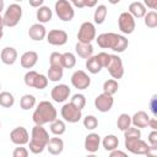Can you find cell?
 I'll return each mask as SVG.
<instances>
[{
	"mask_svg": "<svg viewBox=\"0 0 157 157\" xmlns=\"http://www.w3.org/2000/svg\"><path fill=\"white\" fill-rule=\"evenodd\" d=\"M94 39L98 47L103 49H112L113 52H117V53L125 52V49L129 45V40L126 39V37L118 33H113V32L102 33Z\"/></svg>",
	"mask_w": 157,
	"mask_h": 157,
	"instance_id": "1",
	"label": "cell"
},
{
	"mask_svg": "<svg viewBox=\"0 0 157 157\" xmlns=\"http://www.w3.org/2000/svg\"><path fill=\"white\" fill-rule=\"evenodd\" d=\"M49 134L48 131L43 128V125H38L36 124L32 128V132H31V140L29 142V151L33 155H39L44 151V148L47 147V144L49 141Z\"/></svg>",
	"mask_w": 157,
	"mask_h": 157,
	"instance_id": "2",
	"label": "cell"
},
{
	"mask_svg": "<svg viewBox=\"0 0 157 157\" xmlns=\"http://www.w3.org/2000/svg\"><path fill=\"white\" fill-rule=\"evenodd\" d=\"M56 117H58V112L55 107L49 101H42L39 102L36 110L33 112L32 119L34 124L44 125V124L52 123L54 119H56Z\"/></svg>",
	"mask_w": 157,
	"mask_h": 157,
	"instance_id": "3",
	"label": "cell"
},
{
	"mask_svg": "<svg viewBox=\"0 0 157 157\" xmlns=\"http://www.w3.org/2000/svg\"><path fill=\"white\" fill-rule=\"evenodd\" d=\"M22 18V7L18 4H11L4 12L2 21L5 27H15Z\"/></svg>",
	"mask_w": 157,
	"mask_h": 157,
	"instance_id": "4",
	"label": "cell"
},
{
	"mask_svg": "<svg viewBox=\"0 0 157 157\" xmlns=\"http://www.w3.org/2000/svg\"><path fill=\"white\" fill-rule=\"evenodd\" d=\"M54 10L58 17L64 22H70L75 16V10L69 0H58L54 5Z\"/></svg>",
	"mask_w": 157,
	"mask_h": 157,
	"instance_id": "5",
	"label": "cell"
},
{
	"mask_svg": "<svg viewBox=\"0 0 157 157\" xmlns=\"http://www.w3.org/2000/svg\"><path fill=\"white\" fill-rule=\"evenodd\" d=\"M148 146L141 137H125V148L134 155H146Z\"/></svg>",
	"mask_w": 157,
	"mask_h": 157,
	"instance_id": "6",
	"label": "cell"
},
{
	"mask_svg": "<svg viewBox=\"0 0 157 157\" xmlns=\"http://www.w3.org/2000/svg\"><path fill=\"white\" fill-rule=\"evenodd\" d=\"M60 114H61V118L67 121V123H77L80 121V119L82 118V113H81V109L75 107L71 102L69 103H65L60 110Z\"/></svg>",
	"mask_w": 157,
	"mask_h": 157,
	"instance_id": "7",
	"label": "cell"
},
{
	"mask_svg": "<svg viewBox=\"0 0 157 157\" xmlns=\"http://www.w3.org/2000/svg\"><path fill=\"white\" fill-rule=\"evenodd\" d=\"M96 38V27L92 22H83L77 32V39L81 43H91Z\"/></svg>",
	"mask_w": 157,
	"mask_h": 157,
	"instance_id": "8",
	"label": "cell"
},
{
	"mask_svg": "<svg viewBox=\"0 0 157 157\" xmlns=\"http://www.w3.org/2000/svg\"><path fill=\"white\" fill-rule=\"evenodd\" d=\"M105 69L108 70L110 76L115 80L121 78L124 75V65H123V61H121L119 55L110 54V60H109V64L107 65Z\"/></svg>",
	"mask_w": 157,
	"mask_h": 157,
	"instance_id": "9",
	"label": "cell"
},
{
	"mask_svg": "<svg viewBox=\"0 0 157 157\" xmlns=\"http://www.w3.org/2000/svg\"><path fill=\"white\" fill-rule=\"evenodd\" d=\"M118 26H119V29L124 33V34H131L135 29V18L128 12H121L119 15V18H118Z\"/></svg>",
	"mask_w": 157,
	"mask_h": 157,
	"instance_id": "10",
	"label": "cell"
},
{
	"mask_svg": "<svg viewBox=\"0 0 157 157\" xmlns=\"http://www.w3.org/2000/svg\"><path fill=\"white\" fill-rule=\"evenodd\" d=\"M71 85L77 90H86L91 85V77L83 70H76L71 75Z\"/></svg>",
	"mask_w": 157,
	"mask_h": 157,
	"instance_id": "11",
	"label": "cell"
},
{
	"mask_svg": "<svg viewBox=\"0 0 157 157\" xmlns=\"http://www.w3.org/2000/svg\"><path fill=\"white\" fill-rule=\"evenodd\" d=\"M114 104V98L113 96L108 94V93H101L96 97L94 99V107L98 112H102V113H107L112 109Z\"/></svg>",
	"mask_w": 157,
	"mask_h": 157,
	"instance_id": "12",
	"label": "cell"
},
{
	"mask_svg": "<svg viewBox=\"0 0 157 157\" xmlns=\"http://www.w3.org/2000/svg\"><path fill=\"white\" fill-rule=\"evenodd\" d=\"M70 93H71V91H70V88H69L67 85L59 83V85H56V86H54V87L52 88L50 96H52V98H53L54 102H56V103H63V102H65V101L69 98Z\"/></svg>",
	"mask_w": 157,
	"mask_h": 157,
	"instance_id": "13",
	"label": "cell"
},
{
	"mask_svg": "<svg viewBox=\"0 0 157 157\" xmlns=\"http://www.w3.org/2000/svg\"><path fill=\"white\" fill-rule=\"evenodd\" d=\"M45 37H47L48 43L55 47L64 45L67 42V33L63 29H52L49 31V33H47Z\"/></svg>",
	"mask_w": 157,
	"mask_h": 157,
	"instance_id": "14",
	"label": "cell"
},
{
	"mask_svg": "<svg viewBox=\"0 0 157 157\" xmlns=\"http://www.w3.org/2000/svg\"><path fill=\"white\" fill-rule=\"evenodd\" d=\"M10 140H11L12 144L18 145V146L26 145V144H28V141H29L28 131H27L26 128H23V126H17V128H15V129L10 132Z\"/></svg>",
	"mask_w": 157,
	"mask_h": 157,
	"instance_id": "15",
	"label": "cell"
},
{
	"mask_svg": "<svg viewBox=\"0 0 157 157\" xmlns=\"http://www.w3.org/2000/svg\"><path fill=\"white\" fill-rule=\"evenodd\" d=\"M101 146V136L96 132H91L85 137V150L90 153H94L98 151Z\"/></svg>",
	"mask_w": 157,
	"mask_h": 157,
	"instance_id": "16",
	"label": "cell"
},
{
	"mask_svg": "<svg viewBox=\"0 0 157 157\" xmlns=\"http://www.w3.org/2000/svg\"><path fill=\"white\" fill-rule=\"evenodd\" d=\"M28 36L32 40H36V42H40L45 38L47 36V29L45 27L43 26V23H34L29 27L28 29Z\"/></svg>",
	"mask_w": 157,
	"mask_h": 157,
	"instance_id": "17",
	"label": "cell"
},
{
	"mask_svg": "<svg viewBox=\"0 0 157 157\" xmlns=\"http://www.w3.org/2000/svg\"><path fill=\"white\" fill-rule=\"evenodd\" d=\"M20 61H21V66L22 67H25V69H32L37 64V61H38V54L34 50L25 52L21 55Z\"/></svg>",
	"mask_w": 157,
	"mask_h": 157,
	"instance_id": "18",
	"label": "cell"
},
{
	"mask_svg": "<svg viewBox=\"0 0 157 157\" xmlns=\"http://www.w3.org/2000/svg\"><path fill=\"white\" fill-rule=\"evenodd\" d=\"M0 58L5 65H13L17 60V50L13 47H5L1 50Z\"/></svg>",
	"mask_w": 157,
	"mask_h": 157,
	"instance_id": "19",
	"label": "cell"
},
{
	"mask_svg": "<svg viewBox=\"0 0 157 157\" xmlns=\"http://www.w3.org/2000/svg\"><path fill=\"white\" fill-rule=\"evenodd\" d=\"M148 120H150V115L144 110H139L131 117V124L139 129L140 128H147Z\"/></svg>",
	"mask_w": 157,
	"mask_h": 157,
	"instance_id": "20",
	"label": "cell"
},
{
	"mask_svg": "<svg viewBox=\"0 0 157 157\" xmlns=\"http://www.w3.org/2000/svg\"><path fill=\"white\" fill-rule=\"evenodd\" d=\"M45 148L50 155H60L64 150V141L60 137H50Z\"/></svg>",
	"mask_w": 157,
	"mask_h": 157,
	"instance_id": "21",
	"label": "cell"
},
{
	"mask_svg": "<svg viewBox=\"0 0 157 157\" xmlns=\"http://www.w3.org/2000/svg\"><path fill=\"white\" fill-rule=\"evenodd\" d=\"M134 18H141L145 16V13L147 12L146 6L140 2V1H134L129 5V11H128Z\"/></svg>",
	"mask_w": 157,
	"mask_h": 157,
	"instance_id": "22",
	"label": "cell"
},
{
	"mask_svg": "<svg viewBox=\"0 0 157 157\" xmlns=\"http://www.w3.org/2000/svg\"><path fill=\"white\" fill-rule=\"evenodd\" d=\"M75 50H76V54L83 59H87L90 56L93 55V47L91 43H81V42H77L76 45H75Z\"/></svg>",
	"mask_w": 157,
	"mask_h": 157,
	"instance_id": "23",
	"label": "cell"
},
{
	"mask_svg": "<svg viewBox=\"0 0 157 157\" xmlns=\"http://www.w3.org/2000/svg\"><path fill=\"white\" fill-rule=\"evenodd\" d=\"M52 16H53V12L50 10L49 6H39L37 12H36V17L38 20L39 23H47L52 20Z\"/></svg>",
	"mask_w": 157,
	"mask_h": 157,
	"instance_id": "24",
	"label": "cell"
},
{
	"mask_svg": "<svg viewBox=\"0 0 157 157\" xmlns=\"http://www.w3.org/2000/svg\"><path fill=\"white\" fill-rule=\"evenodd\" d=\"M86 69L91 74H98L103 67H102L99 60L97 59V56L96 55H92V56H90V58L86 59Z\"/></svg>",
	"mask_w": 157,
	"mask_h": 157,
	"instance_id": "25",
	"label": "cell"
},
{
	"mask_svg": "<svg viewBox=\"0 0 157 157\" xmlns=\"http://www.w3.org/2000/svg\"><path fill=\"white\" fill-rule=\"evenodd\" d=\"M102 145H103V147H104L105 151H112L114 148H118V146H119V139L115 135L109 134V135H107V136L103 137Z\"/></svg>",
	"mask_w": 157,
	"mask_h": 157,
	"instance_id": "26",
	"label": "cell"
},
{
	"mask_svg": "<svg viewBox=\"0 0 157 157\" xmlns=\"http://www.w3.org/2000/svg\"><path fill=\"white\" fill-rule=\"evenodd\" d=\"M64 75V67L61 66H49L48 69V80L53 82H58L63 78Z\"/></svg>",
	"mask_w": 157,
	"mask_h": 157,
	"instance_id": "27",
	"label": "cell"
},
{
	"mask_svg": "<svg viewBox=\"0 0 157 157\" xmlns=\"http://www.w3.org/2000/svg\"><path fill=\"white\" fill-rule=\"evenodd\" d=\"M107 13H108V10H107V6L105 5H98L97 9L94 10V15H93V20H94V23L97 25H102L107 17Z\"/></svg>",
	"mask_w": 157,
	"mask_h": 157,
	"instance_id": "28",
	"label": "cell"
},
{
	"mask_svg": "<svg viewBox=\"0 0 157 157\" xmlns=\"http://www.w3.org/2000/svg\"><path fill=\"white\" fill-rule=\"evenodd\" d=\"M65 130H66V125H65L64 120L56 118V119H54V120L50 123V131H52L54 135L60 136V135H63V134L65 132Z\"/></svg>",
	"mask_w": 157,
	"mask_h": 157,
	"instance_id": "29",
	"label": "cell"
},
{
	"mask_svg": "<svg viewBox=\"0 0 157 157\" xmlns=\"http://www.w3.org/2000/svg\"><path fill=\"white\" fill-rule=\"evenodd\" d=\"M36 105V97L33 94H25L20 99V107L23 110H29Z\"/></svg>",
	"mask_w": 157,
	"mask_h": 157,
	"instance_id": "30",
	"label": "cell"
},
{
	"mask_svg": "<svg viewBox=\"0 0 157 157\" xmlns=\"http://www.w3.org/2000/svg\"><path fill=\"white\" fill-rule=\"evenodd\" d=\"M118 88H119V85L115 78H109V80L104 81V83H103V92L108 93L110 96L115 94L118 92Z\"/></svg>",
	"mask_w": 157,
	"mask_h": 157,
	"instance_id": "31",
	"label": "cell"
},
{
	"mask_svg": "<svg viewBox=\"0 0 157 157\" xmlns=\"http://www.w3.org/2000/svg\"><path fill=\"white\" fill-rule=\"evenodd\" d=\"M15 104V97L12 93L7 92V91H4V92H0V105L4 107V108H10Z\"/></svg>",
	"mask_w": 157,
	"mask_h": 157,
	"instance_id": "32",
	"label": "cell"
},
{
	"mask_svg": "<svg viewBox=\"0 0 157 157\" xmlns=\"http://www.w3.org/2000/svg\"><path fill=\"white\" fill-rule=\"evenodd\" d=\"M61 63H63L64 69H72L76 65V58L72 53L66 52V53L61 54Z\"/></svg>",
	"mask_w": 157,
	"mask_h": 157,
	"instance_id": "33",
	"label": "cell"
},
{
	"mask_svg": "<svg viewBox=\"0 0 157 157\" xmlns=\"http://www.w3.org/2000/svg\"><path fill=\"white\" fill-rule=\"evenodd\" d=\"M117 126L119 130L124 131L126 130L129 126H131V117L126 113H121L119 117H118V120H117Z\"/></svg>",
	"mask_w": 157,
	"mask_h": 157,
	"instance_id": "34",
	"label": "cell"
},
{
	"mask_svg": "<svg viewBox=\"0 0 157 157\" xmlns=\"http://www.w3.org/2000/svg\"><path fill=\"white\" fill-rule=\"evenodd\" d=\"M144 18H145V25L148 28L157 27V13H156V11H148V12H146L145 16H144Z\"/></svg>",
	"mask_w": 157,
	"mask_h": 157,
	"instance_id": "35",
	"label": "cell"
},
{
	"mask_svg": "<svg viewBox=\"0 0 157 157\" xmlns=\"http://www.w3.org/2000/svg\"><path fill=\"white\" fill-rule=\"evenodd\" d=\"M83 126L87 130H94L98 126V120L94 115H86L83 118Z\"/></svg>",
	"mask_w": 157,
	"mask_h": 157,
	"instance_id": "36",
	"label": "cell"
},
{
	"mask_svg": "<svg viewBox=\"0 0 157 157\" xmlns=\"http://www.w3.org/2000/svg\"><path fill=\"white\" fill-rule=\"evenodd\" d=\"M70 102H71L75 107L80 108L81 110H82V108H85V105H86V98H85V96L81 94V93L74 94V96L71 97V101H70Z\"/></svg>",
	"mask_w": 157,
	"mask_h": 157,
	"instance_id": "37",
	"label": "cell"
},
{
	"mask_svg": "<svg viewBox=\"0 0 157 157\" xmlns=\"http://www.w3.org/2000/svg\"><path fill=\"white\" fill-rule=\"evenodd\" d=\"M48 86V77L43 74H38L36 80H34V87L33 88H37V90H43Z\"/></svg>",
	"mask_w": 157,
	"mask_h": 157,
	"instance_id": "38",
	"label": "cell"
},
{
	"mask_svg": "<svg viewBox=\"0 0 157 157\" xmlns=\"http://www.w3.org/2000/svg\"><path fill=\"white\" fill-rule=\"evenodd\" d=\"M37 75H38V72H37V71H33V70L27 71V72L25 74V77H23V81H25L26 86H28V87L33 88V87H34V80H36Z\"/></svg>",
	"mask_w": 157,
	"mask_h": 157,
	"instance_id": "39",
	"label": "cell"
},
{
	"mask_svg": "<svg viewBox=\"0 0 157 157\" xmlns=\"http://www.w3.org/2000/svg\"><path fill=\"white\" fill-rule=\"evenodd\" d=\"M49 64H50V66H61L63 67L61 54L58 52H53L49 56Z\"/></svg>",
	"mask_w": 157,
	"mask_h": 157,
	"instance_id": "40",
	"label": "cell"
},
{
	"mask_svg": "<svg viewBox=\"0 0 157 157\" xmlns=\"http://www.w3.org/2000/svg\"><path fill=\"white\" fill-rule=\"evenodd\" d=\"M124 137H141V131L136 126H129L126 130H124Z\"/></svg>",
	"mask_w": 157,
	"mask_h": 157,
	"instance_id": "41",
	"label": "cell"
},
{
	"mask_svg": "<svg viewBox=\"0 0 157 157\" xmlns=\"http://www.w3.org/2000/svg\"><path fill=\"white\" fill-rule=\"evenodd\" d=\"M96 56H97V59L99 60L102 67H107V65L109 64V60H110V54H108V53H105V52H101V53H98Z\"/></svg>",
	"mask_w": 157,
	"mask_h": 157,
	"instance_id": "42",
	"label": "cell"
},
{
	"mask_svg": "<svg viewBox=\"0 0 157 157\" xmlns=\"http://www.w3.org/2000/svg\"><path fill=\"white\" fill-rule=\"evenodd\" d=\"M13 157H27L28 156V150L26 147H16L12 152Z\"/></svg>",
	"mask_w": 157,
	"mask_h": 157,
	"instance_id": "43",
	"label": "cell"
},
{
	"mask_svg": "<svg viewBox=\"0 0 157 157\" xmlns=\"http://www.w3.org/2000/svg\"><path fill=\"white\" fill-rule=\"evenodd\" d=\"M147 141H148V145H151V146H157V131H156V130H152V131L150 132Z\"/></svg>",
	"mask_w": 157,
	"mask_h": 157,
	"instance_id": "44",
	"label": "cell"
},
{
	"mask_svg": "<svg viewBox=\"0 0 157 157\" xmlns=\"http://www.w3.org/2000/svg\"><path fill=\"white\" fill-rule=\"evenodd\" d=\"M157 97L156 96H153L152 98H151V101H150V109H151V112H152V114L156 117L157 115V99H156Z\"/></svg>",
	"mask_w": 157,
	"mask_h": 157,
	"instance_id": "45",
	"label": "cell"
},
{
	"mask_svg": "<svg viewBox=\"0 0 157 157\" xmlns=\"http://www.w3.org/2000/svg\"><path fill=\"white\" fill-rule=\"evenodd\" d=\"M144 5L146 7H150L152 10L157 9V0H144Z\"/></svg>",
	"mask_w": 157,
	"mask_h": 157,
	"instance_id": "46",
	"label": "cell"
},
{
	"mask_svg": "<svg viewBox=\"0 0 157 157\" xmlns=\"http://www.w3.org/2000/svg\"><path fill=\"white\" fill-rule=\"evenodd\" d=\"M109 152H110V153H109L110 157H118V156L125 157V156H126V153H125L124 151H120V150H118V148H114V150H112V151H109Z\"/></svg>",
	"mask_w": 157,
	"mask_h": 157,
	"instance_id": "47",
	"label": "cell"
},
{
	"mask_svg": "<svg viewBox=\"0 0 157 157\" xmlns=\"http://www.w3.org/2000/svg\"><path fill=\"white\" fill-rule=\"evenodd\" d=\"M28 2H29V5L32 6V7H39V6H42L43 5V2H44V0H28Z\"/></svg>",
	"mask_w": 157,
	"mask_h": 157,
	"instance_id": "48",
	"label": "cell"
},
{
	"mask_svg": "<svg viewBox=\"0 0 157 157\" xmlns=\"http://www.w3.org/2000/svg\"><path fill=\"white\" fill-rule=\"evenodd\" d=\"M147 126H150L152 130H157V120H156V118H150Z\"/></svg>",
	"mask_w": 157,
	"mask_h": 157,
	"instance_id": "49",
	"label": "cell"
},
{
	"mask_svg": "<svg viewBox=\"0 0 157 157\" xmlns=\"http://www.w3.org/2000/svg\"><path fill=\"white\" fill-rule=\"evenodd\" d=\"M71 2H72V5H74L75 7H77V9L85 7V1H83V0H71Z\"/></svg>",
	"mask_w": 157,
	"mask_h": 157,
	"instance_id": "50",
	"label": "cell"
},
{
	"mask_svg": "<svg viewBox=\"0 0 157 157\" xmlns=\"http://www.w3.org/2000/svg\"><path fill=\"white\" fill-rule=\"evenodd\" d=\"M85 1V7H94L98 2V0H83Z\"/></svg>",
	"mask_w": 157,
	"mask_h": 157,
	"instance_id": "51",
	"label": "cell"
},
{
	"mask_svg": "<svg viewBox=\"0 0 157 157\" xmlns=\"http://www.w3.org/2000/svg\"><path fill=\"white\" fill-rule=\"evenodd\" d=\"M4 21H2V17H1V15H0V39L2 38V36H4Z\"/></svg>",
	"mask_w": 157,
	"mask_h": 157,
	"instance_id": "52",
	"label": "cell"
},
{
	"mask_svg": "<svg viewBox=\"0 0 157 157\" xmlns=\"http://www.w3.org/2000/svg\"><path fill=\"white\" fill-rule=\"evenodd\" d=\"M4 10V0H0V13L2 12Z\"/></svg>",
	"mask_w": 157,
	"mask_h": 157,
	"instance_id": "53",
	"label": "cell"
},
{
	"mask_svg": "<svg viewBox=\"0 0 157 157\" xmlns=\"http://www.w3.org/2000/svg\"><path fill=\"white\" fill-rule=\"evenodd\" d=\"M110 4H113V5H115V4H119L120 2V0H108Z\"/></svg>",
	"mask_w": 157,
	"mask_h": 157,
	"instance_id": "54",
	"label": "cell"
},
{
	"mask_svg": "<svg viewBox=\"0 0 157 157\" xmlns=\"http://www.w3.org/2000/svg\"><path fill=\"white\" fill-rule=\"evenodd\" d=\"M16 2H21V1H23V0H15Z\"/></svg>",
	"mask_w": 157,
	"mask_h": 157,
	"instance_id": "55",
	"label": "cell"
},
{
	"mask_svg": "<svg viewBox=\"0 0 157 157\" xmlns=\"http://www.w3.org/2000/svg\"><path fill=\"white\" fill-rule=\"evenodd\" d=\"M0 128H1V121H0Z\"/></svg>",
	"mask_w": 157,
	"mask_h": 157,
	"instance_id": "56",
	"label": "cell"
},
{
	"mask_svg": "<svg viewBox=\"0 0 157 157\" xmlns=\"http://www.w3.org/2000/svg\"><path fill=\"white\" fill-rule=\"evenodd\" d=\"M0 88H1V85H0Z\"/></svg>",
	"mask_w": 157,
	"mask_h": 157,
	"instance_id": "57",
	"label": "cell"
},
{
	"mask_svg": "<svg viewBox=\"0 0 157 157\" xmlns=\"http://www.w3.org/2000/svg\"><path fill=\"white\" fill-rule=\"evenodd\" d=\"M69 1H71V0H69Z\"/></svg>",
	"mask_w": 157,
	"mask_h": 157,
	"instance_id": "58",
	"label": "cell"
}]
</instances>
